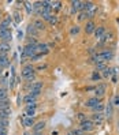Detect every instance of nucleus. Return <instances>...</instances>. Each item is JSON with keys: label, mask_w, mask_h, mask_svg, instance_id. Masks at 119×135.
Instances as JSON below:
<instances>
[{"label": "nucleus", "mask_w": 119, "mask_h": 135, "mask_svg": "<svg viewBox=\"0 0 119 135\" xmlns=\"http://www.w3.org/2000/svg\"><path fill=\"white\" fill-rule=\"evenodd\" d=\"M10 115H11V108H7V109L0 110V120H8Z\"/></svg>", "instance_id": "obj_10"}, {"label": "nucleus", "mask_w": 119, "mask_h": 135, "mask_svg": "<svg viewBox=\"0 0 119 135\" xmlns=\"http://www.w3.org/2000/svg\"><path fill=\"white\" fill-rule=\"evenodd\" d=\"M114 72H115L114 68H105L103 71V77L104 78H110V77H112V74H114Z\"/></svg>", "instance_id": "obj_24"}, {"label": "nucleus", "mask_w": 119, "mask_h": 135, "mask_svg": "<svg viewBox=\"0 0 119 135\" xmlns=\"http://www.w3.org/2000/svg\"><path fill=\"white\" fill-rule=\"evenodd\" d=\"M0 83H2L3 86H5V85H7V79H5V78H2V79H0Z\"/></svg>", "instance_id": "obj_39"}, {"label": "nucleus", "mask_w": 119, "mask_h": 135, "mask_svg": "<svg viewBox=\"0 0 119 135\" xmlns=\"http://www.w3.org/2000/svg\"><path fill=\"white\" fill-rule=\"evenodd\" d=\"M70 33L71 34H78L80 33V26H73L71 30H70Z\"/></svg>", "instance_id": "obj_29"}, {"label": "nucleus", "mask_w": 119, "mask_h": 135, "mask_svg": "<svg viewBox=\"0 0 119 135\" xmlns=\"http://www.w3.org/2000/svg\"><path fill=\"white\" fill-rule=\"evenodd\" d=\"M22 36H23V34H22V32H18V38L21 40V38H22Z\"/></svg>", "instance_id": "obj_41"}, {"label": "nucleus", "mask_w": 119, "mask_h": 135, "mask_svg": "<svg viewBox=\"0 0 119 135\" xmlns=\"http://www.w3.org/2000/svg\"><path fill=\"white\" fill-rule=\"evenodd\" d=\"M37 32H38V30H37V29H36V27L33 26V23H32V25H29V26H27V33L30 34V36H37Z\"/></svg>", "instance_id": "obj_22"}, {"label": "nucleus", "mask_w": 119, "mask_h": 135, "mask_svg": "<svg viewBox=\"0 0 119 135\" xmlns=\"http://www.w3.org/2000/svg\"><path fill=\"white\" fill-rule=\"evenodd\" d=\"M112 57H114V53L111 51H104V52H100L97 55H94L93 59L96 63H105L107 60H111Z\"/></svg>", "instance_id": "obj_1"}, {"label": "nucleus", "mask_w": 119, "mask_h": 135, "mask_svg": "<svg viewBox=\"0 0 119 135\" xmlns=\"http://www.w3.org/2000/svg\"><path fill=\"white\" fill-rule=\"evenodd\" d=\"M94 93H96V97L97 98H101L104 94H105V86L104 85H99L96 89H94Z\"/></svg>", "instance_id": "obj_7"}, {"label": "nucleus", "mask_w": 119, "mask_h": 135, "mask_svg": "<svg viewBox=\"0 0 119 135\" xmlns=\"http://www.w3.org/2000/svg\"><path fill=\"white\" fill-rule=\"evenodd\" d=\"M25 135H27V134H25Z\"/></svg>", "instance_id": "obj_46"}, {"label": "nucleus", "mask_w": 119, "mask_h": 135, "mask_svg": "<svg viewBox=\"0 0 119 135\" xmlns=\"http://www.w3.org/2000/svg\"><path fill=\"white\" fill-rule=\"evenodd\" d=\"M23 55L27 57H33L34 55H37V45H32V44H27L25 48H23Z\"/></svg>", "instance_id": "obj_3"}, {"label": "nucleus", "mask_w": 119, "mask_h": 135, "mask_svg": "<svg viewBox=\"0 0 119 135\" xmlns=\"http://www.w3.org/2000/svg\"><path fill=\"white\" fill-rule=\"evenodd\" d=\"M52 8L60 10V2H52Z\"/></svg>", "instance_id": "obj_33"}, {"label": "nucleus", "mask_w": 119, "mask_h": 135, "mask_svg": "<svg viewBox=\"0 0 119 135\" xmlns=\"http://www.w3.org/2000/svg\"><path fill=\"white\" fill-rule=\"evenodd\" d=\"M104 34H105V27L104 26L96 27V30H94V36H96V38H101Z\"/></svg>", "instance_id": "obj_14"}, {"label": "nucleus", "mask_w": 119, "mask_h": 135, "mask_svg": "<svg viewBox=\"0 0 119 135\" xmlns=\"http://www.w3.org/2000/svg\"><path fill=\"white\" fill-rule=\"evenodd\" d=\"M82 7V2H80V0H74V2H71V8H73V11H78L81 10Z\"/></svg>", "instance_id": "obj_17"}, {"label": "nucleus", "mask_w": 119, "mask_h": 135, "mask_svg": "<svg viewBox=\"0 0 119 135\" xmlns=\"http://www.w3.org/2000/svg\"><path fill=\"white\" fill-rule=\"evenodd\" d=\"M114 104H115V105H119V97H118V96L115 97V101H114Z\"/></svg>", "instance_id": "obj_40"}, {"label": "nucleus", "mask_w": 119, "mask_h": 135, "mask_svg": "<svg viewBox=\"0 0 119 135\" xmlns=\"http://www.w3.org/2000/svg\"><path fill=\"white\" fill-rule=\"evenodd\" d=\"M92 79H93V81H99V79H100V74L99 72H93L92 74Z\"/></svg>", "instance_id": "obj_35"}, {"label": "nucleus", "mask_w": 119, "mask_h": 135, "mask_svg": "<svg viewBox=\"0 0 119 135\" xmlns=\"http://www.w3.org/2000/svg\"><path fill=\"white\" fill-rule=\"evenodd\" d=\"M44 127H45V121H38V123H36V124L33 126V130L36 132H40Z\"/></svg>", "instance_id": "obj_19"}, {"label": "nucleus", "mask_w": 119, "mask_h": 135, "mask_svg": "<svg viewBox=\"0 0 119 135\" xmlns=\"http://www.w3.org/2000/svg\"><path fill=\"white\" fill-rule=\"evenodd\" d=\"M36 135H43V134H40V132H36Z\"/></svg>", "instance_id": "obj_42"}, {"label": "nucleus", "mask_w": 119, "mask_h": 135, "mask_svg": "<svg viewBox=\"0 0 119 135\" xmlns=\"http://www.w3.org/2000/svg\"><path fill=\"white\" fill-rule=\"evenodd\" d=\"M22 123L25 127H33L34 123V118H29V116H22Z\"/></svg>", "instance_id": "obj_6"}, {"label": "nucleus", "mask_w": 119, "mask_h": 135, "mask_svg": "<svg viewBox=\"0 0 119 135\" xmlns=\"http://www.w3.org/2000/svg\"><path fill=\"white\" fill-rule=\"evenodd\" d=\"M0 135H8L7 134V128H2V127H0Z\"/></svg>", "instance_id": "obj_38"}, {"label": "nucleus", "mask_w": 119, "mask_h": 135, "mask_svg": "<svg viewBox=\"0 0 119 135\" xmlns=\"http://www.w3.org/2000/svg\"><path fill=\"white\" fill-rule=\"evenodd\" d=\"M23 101H25V102L27 104V105H29V104L36 102V97H34V96H32V94H27L25 98H23Z\"/></svg>", "instance_id": "obj_20"}, {"label": "nucleus", "mask_w": 119, "mask_h": 135, "mask_svg": "<svg viewBox=\"0 0 119 135\" xmlns=\"http://www.w3.org/2000/svg\"><path fill=\"white\" fill-rule=\"evenodd\" d=\"M85 18H88V12H86V11H82L81 14H80V16H78V19H80V21H84Z\"/></svg>", "instance_id": "obj_32"}, {"label": "nucleus", "mask_w": 119, "mask_h": 135, "mask_svg": "<svg viewBox=\"0 0 119 135\" xmlns=\"http://www.w3.org/2000/svg\"><path fill=\"white\" fill-rule=\"evenodd\" d=\"M41 89H43V83L41 82H34L30 86V90H41Z\"/></svg>", "instance_id": "obj_25"}, {"label": "nucleus", "mask_w": 119, "mask_h": 135, "mask_svg": "<svg viewBox=\"0 0 119 135\" xmlns=\"http://www.w3.org/2000/svg\"><path fill=\"white\" fill-rule=\"evenodd\" d=\"M112 104L114 102H108V105L105 107V115L108 116V119L112 116V113H114V107H112Z\"/></svg>", "instance_id": "obj_18"}, {"label": "nucleus", "mask_w": 119, "mask_h": 135, "mask_svg": "<svg viewBox=\"0 0 119 135\" xmlns=\"http://www.w3.org/2000/svg\"><path fill=\"white\" fill-rule=\"evenodd\" d=\"M10 64V59L7 57V55H0V68L7 67Z\"/></svg>", "instance_id": "obj_11"}, {"label": "nucleus", "mask_w": 119, "mask_h": 135, "mask_svg": "<svg viewBox=\"0 0 119 135\" xmlns=\"http://www.w3.org/2000/svg\"><path fill=\"white\" fill-rule=\"evenodd\" d=\"M48 22H49L51 25H55V23L58 22V18H56L55 15H51V16H49V19H48Z\"/></svg>", "instance_id": "obj_31"}, {"label": "nucleus", "mask_w": 119, "mask_h": 135, "mask_svg": "<svg viewBox=\"0 0 119 135\" xmlns=\"http://www.w3.org/2000/svg\"><path fill=\"white\" fill-rule=\"evenodd\" d=\"M25 7H26V11H27V14H32L33 12V10H34V7H33V4L32 3H25Z\"/></svg>", "instance_id": "obj_27"}, {"label": "nucleus", "mask_w": 119, "mask_h": 135, "mask_svg": "<svg viewBox=\"0 0 119 135\" xmlns=\"http://www.w3.org/2000/svg\"><path fill=\"white\" fill-rule=\"evenodd\" d=\"M2 72H3V71H2V68H0V75H2Z\"/></svg>", "instance_id": "obj_43"}, {"label": "nucleus", "mask_w": 119, "mask_h": 135, "mask_svg": "<svg viewBox=\"0 0 119 135\" xmlns=\"http://www.w3.org/2000/svg\"><path fill=\"white\" fill-rule=\"evenodd\" d=\"M8 126V120H0V127L2 128H7Z\"/></svg>", "instance_id": "obj_34"}, {"label": "nucleus", "mask_w": 119, "mask_h": 135, "mask_svg": "<svg viewBox=\"0 0 119 135\" xmlns=\"http://www.w3.org/2000/svg\"><path fill=\"white\" fill-rule=\"evenodd\" d=\"M14 16H15V22H16V23H19V22H21V15H19V12L16 11L15 14H14Z\"/></svg>", "instance_id": "obj_36"}, {"label": "nucleus", "mask_w": 119, "mask_h": 135, "mask_svg": "<svg viewBox=\"0 0 119 135\" xmlns=\"http://www.w3.org/2000/svg\"><path fill=\"white\" fill-rule=\"evenodd\" d=\"M92 121L94 123V124H103V121H104V116L103 113H94L92 115Z\"/></svg>", "instance_id": "obj_5"}, {"label": "nucleus", "mask_w": 119, "mask_h": 135, "mask_svg": "<svg viewBox=\"0 0 119 135\" xmlns=\"http://www.w3.org/2000/svg\"><path fill=\"white\" fill-rule=\"evenodd\" d=\"M22 75L25 77V79L26 81H33V79L36 78V74H34V68L29 64V66H26L25 68L22 70Z\"/></svg>", "instance_id": "obj_2"}, {"label": "nucleus", "mask_w": 119, "mask_h": 135, "mask_svg": "<svg viewBox=\"0 0 119 135\" xmlns=\"http://www.w3.org/2000/svg\"><path fill=\"white\" fill-rule=\"evenodd\" d=\"M8 91L5 87H0V100H7Z\"/></svg>", "instance_id": "obj_21"}, {"label": "nucleus", "mask_w": 119, "mask_h": 135, "mask_svg": "<svg viewBox=\"0 0 119 135\" xmlns=\"http://www.w3.org/2000/svg\"><path fill=\"white\" fill-rule=\"evenodd\" d=\"M94 30H96V25H94V22H88L86 23V27H85V32L88 33V34H92V33H94Z\"/></svg>", "instance_id": "obj_13"}, {"label": "nucleus", "mask_w": 119, "mask_h": 135, "mask_svg": "<svg viewBox=\"0 0 119 135\" xmlns=\"http://www.w3.org/2000/svg\"><path fill=\"white\" fill-rule=\"evenodd\" d=\"M99 104H100V98H97V97H93V98H90V100H88V101H86V104H85V105L93 109V108L96 107V105H99Z\"/></svg>", "instance_id": "obj_8"}, {"label": "nucleus", "mask_w": 119, "mask_h": 135, "mask_svg": "<svg viewBox=\"0 0 119 135\" xmlns=\"http://www.w3.org/2000/svg\"><path fill=\"white\" fill-rule=\"evenodd\" d=\"M11 49L8 42H0V55H7V52Z\"/></svg>", "instance_id": "obj_9"}, {"label": "nucleus", "mask_w": 119, "mask_h": 135, "mask_svg": "<svg viewBox=\"0 0 119 135\" xmlns=\"http://www.w3.org/2000/svg\"><path fill=\"white\" fill-rule=\"evenodd\" d=\"M33 26L37 29V30H44V29H45V25H44V22L41 21V19H36V21L33 22Z\"/></svg>", "instance_id": "obj_16"}, {"label": "nucleus", "mask_w": 119, "mask_h": 135, "mask_svg": "<svg viewBox=\"0 0 119 135\" xmlns=\"http://www.w3.org/2000/svg\"><path fill=\"white\" fill-rule=\"evenodd\" d=\"M37 52H40L41 55L48 53V52H49L48 45H47V44H37Z\"/></svg>", "instance_id": "obj_15"}, {"label": "nucleus", "mask_w": 119, "mask_h": 135, "mask_svg": "<svg viewBox=\"0 0 119 135\" xmlns=\"http://www.w3.org/2000/svg\"><path fill=\"white\" fill-rule=\"evenodd\" d=\"M67 135H73V134H71V132H70V134H67Z\"/></svg>", "instance_id": "obj_45"}, {"label": "nucleus", "mask_w": 119, "mask_h": 135, "mask_svg": "<svg viewBox=\"0 0 119 135\" xmlns=\"http://www.w3.org/2000/svg\"><path fill=\"white\" fill-rule=\"evenodd\" d=\"M103 109H104V107L101 105V104H99V105H96V107L93 108V110H96L97 113H101V110H103Z\"/></svg>", "instance_id": "obj_30"}, {"label": "nucleus", "mask_w": 119, "mask_h": 135, "mask_svg": "<svg viewBox=\"0 0 119 135\" xmlns=\"http://www.w3.org/2000/svg\"><path fill=\"white\" fill-rule=\"evenodd\" d=\"M34 113H36L34 108H29V107H26V116H29V118H34Z\"/></svg>", "instance_id": "obj_26"}, {"label": "nucleus", "mask_w": 119, "mask_h": 135, "mask_svg": "<svg viewBox=\"0 0 119 135\" xmlns=\"http://www.w3.org/2000/svg\"><path fill=\"white\" fill-rule=\"evenodd\" d=\"M7 108H10V101L8 100H0V110L7 109Z\"/></svg>", "instance_id": "obj_23"}, {"label": "nucleus", "mask_w": 119, "mask_h": 135, "mask_svg": "<svg viewBox=\"0 0 119 135\" xmlns=\"http://www.w3.org/2000/svg\"><path fill=\"white\" fill-rule=\"evenodd\" d=\"M93 126H94V123L92 120H84V121H81V130L82 131H92L93 130Z\"/></svg>", "instance_id": "obj_4"}, {"label": "nucleus", "mask_w": 119, "mask_h": 135, "mask_svg": "<svg viewBox=\"0 0 119 135\" xmlns=\"http://www.w3.org/2000/svg\"><path fill=\"white\" fill-rule=\"evenodd\" d=\"M118 131H119V123H118Z\"/></svg>", "instance_id": "obj_44"}, {"label": "nucleus", "mask_w": 119, "mask_h": 135, "mask_svg": "<svg viewBox=\"0 0 119 135\" xmlns=\"http://www.w3.org/2000/svg\"><path fill=\"white\" fill-rule=\"evenodd\" d=\"M78 119H80L81 121H84V120H86V116H85L84 113H78Z\"/></svg>", "instance_id": "obj_37"}, {"label": "nucleus", "mask_w": 119, "mask_h": 135, "mask_svg": "<svg viewBox=\"0 0 119 135\" xmlns=\"http://www.w3.org/2000/svg\"><path fill=\"white\" fill-rule=\"evenodd\" d=\"M0 40H2L3 42H8V41H11V32H10V30L0 33Z\"/></svg>", "instance_id": "obj_12"}, {"label": "nucleus", "mask_w": 119, "mask_h": 135, "mask_svg": "<svg viewBox=\"0 0 119 135\" xmlns=\"http://www.w3.org/2000/svg\"><path fill=\"white\" fill-rule=\"evenodd\" d=\"M96 68H97V71H104L107 68L105 63H96Z\"/></svg>", "instance_id": "obj_28"}]
</instances>
